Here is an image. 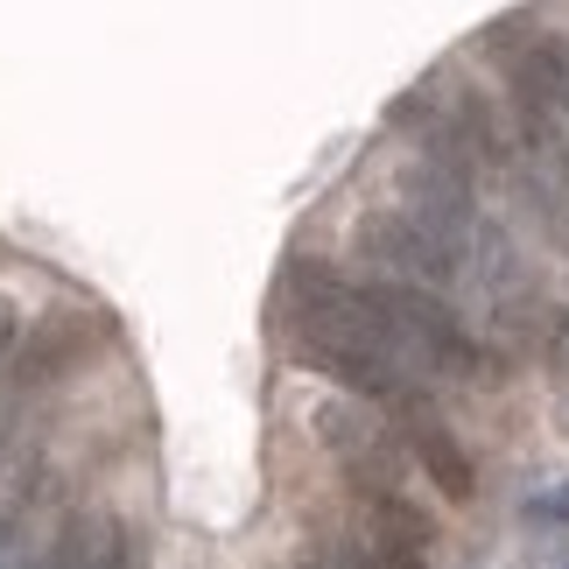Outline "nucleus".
I'll return each instance as SVG.
<instances>
[{
    "instance_id": "nucleus-1",
    "label": "nucleus",
    "mask_w": 569,
    "mask_h": 569,
    "mask_svg": "<svg viewBox=\"0 0 569 569\" xmlns=\"http://www.w3.org/2000/svg\"><path fill=\"white\" fill-rule=\"evenodd\" d=\"M492 57H499V78H507V99H513V120H520V141L528 148H562L569 134V42L541 21H507L492 36Z\"/></svg>"
},
{
    "instance_id": "nucleus-2",
    "label": "nucleus",
    "mask_w": 569,
    "mask_h": 569,
    "mask_svg": "<svg viewBox=\"0 0 569 569\" xmlns=\"http://www.w3.org/2000/svg\"><path fill=\"white\" fill-rule=\"evenodd\" d=\"M296 359L310 366V373L338 380L345 393H359V401H408V373H401V352L380 345L373 331H359V323H338V317H296Z\"/></svg>"
},
{
    "instance_id": "nucleus-3",
    "label": "nucleus",
    "mask_w": 569,
    "mask_h": 569,
    "mask_svg": "<svg viewBox=\"0 0 569 569\" xmlns=\"http://www.w3.org/2000/svg\"><path fill=\"white\" fill-rule=\"evenodd\" d=\"M352 247H359V260L387 268L393 281H422V289H443L457 274V239H443L436 226H422L415 211H393V204L359 218Z\"/></svg>"
},
{
    "instance_id": "nucleus-4",
    "label": "nucleus",
    "mask_w": 569,
    "mask_h": 569,
    "mask_svg": "<svg viewBox=\"0 0 569 569\" xmlns=\"http://www.w3.org/2000/svg\"><path fill=\"white\" fill-rule=\"evenodd\" d=\"M317 429H323V443L338 450V465H345V478L373 499V492H393V443H387V429L373 422V415H359V408H323L317 415Z\"/></svg>"
},
{
    "instance_id": "nucleus-5",
    "label": "nucleus",
    "mask_w": 569,
    "mask_h": 569,
    "mask_svg": "<svg viewBox=\"0 0 569 569\" xmlns=\"http://www.w3.org/2000/svg\"><path fill=\"white\" fill-rule=\"evenodd\" d=\"M408 450L422 457L429 486L443 492V499H471V492H478V471H471V457L457 450V436L436 422L429 408H415V401H408Z\"/></svg>"
},
{
    "instance_id": "nucleus-6",
    "label": "nucleus",
    "mask_w": 569,
    "mask_h": 569,
    "mask_svg": "<svg viewBox=\"0 0 569 569\" xmlns=\"http://www.w3.org/2000/svg\"><path fill=\"white\" fill-rule=\"evenodd\" d=\"M84 338H92V317H84V310H57V317H42V331L21 345V359H14V387H42V380H57L63 366L84 352Z\"/></svg>"
},
{
    "instance_id": "nucleus-7",
    "label": "nucleus",
    "mask_w": 569,
    "mask_h": 569,
    "mask_svg": "<svg viewBox=\"0 0 569 569\" xmlns=\"http://www.w3.org/2000/svg\"><path fill=\"white\" fill-rule=\"evenodd\" d=\"M359 569H429V556L415 541H387V535H366L359 541Z\"/></svg>"
}]
</instances>
